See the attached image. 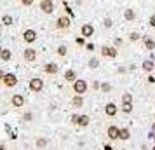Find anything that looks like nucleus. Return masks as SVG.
<instances>
[{
  "instance_id": "obj_31",
  "label": "nucleus",
  "mask_w": 155,
  "mask_h": 150,
  "mask_svg": "<svg viewBox=\"0 0 155 150\" xmlns=\"http://www.w3.org/2000/svg\"><path fill=\"white\" fill-rule=\"evenodd\" d=\"M33 2H35V0H21V4L25 5V7H30V5H33Z\"/></svg>"
},
{
  "instance_id": "obj_36",
  "label": "nucleus",
  "mask_w": 155,
  "mask_h": 150,
  "mask_svg": "<svg viewBox=\"0 0 155 150\" xmlns=\"http://www.w3.org/2000/svg\"><path fill=\"white\" fill-rule=\"evenodd\" d=\"M122 44V38H115V45H120Z\"/></svg>"
},
{
  "instance_id": "obj_41",
  "label": "nucleus",
  "mask_w": 155,
  "mask_h": 150,
  "mask_svg": "<svg viewBox=\"0 0 155 150\" xmlns=\"http://www.w3.org/2000/svg\"><path fill=\"white\" fill-rule=\"evenodd\" d=\"M152 150H155V147H153V148H152Z\"/></svg>"
},
{
  "instance_id": "obj_34",
  "label": "nucleus",
  "mask_w": 155,
  "mask_h": 150,
  "mask_svg": "<svg viewBox=\"0 0 155 150\" xmlns=\"http://www.w3.org/2000/svg\"><path fill=\"white\" fill-rule=\"evenodd\" d=\"M23 119H25L26 122H30L31 119H33V115H31V114H25V117H23Z\"/></svg>"
},
{
  "instance_id": "obj_13",
  "label": "nucleus",
  "mask_w": 155,
  "mask_h": 150,
  "mask_svg": "<svg viewBox=\"0 0 155 150\" xmlns=\"http://www.w3.org/2000/svg\"><path fill=\"white\" fill-rule=\"evenodd\" d=\"M11 103H12V107L19 108L25 105V98H23V94H14L12 96V100H11Z\"/></svg>"
},
{
  "instance_id": "obj_16",
  "label": "nucleus",
  "mask_w": 155,
  "mask_h": 150,
  "mask_svg": "<svg viewBox=\"0 0 155 150\" xmlns=\"http://www.w3.org/2000/svg\"><path fill=\"white\" fill-rule=\"evenodd\" d=\"M143 44H145V47L148 51H153L155 49V40L152 37H143Z\"/></svg>"
},
{
  "instance_id": "obj_23",
  "label": "nucleus",
  "mask_w": 155,
  "mask_h": 150,
  "mask_svg": "<svg viewBox=\"0 0 155 150\" xmlns=\"http://www.w3.org/2000/svg\"><path fill=\"white\" fill-rule=\"evenodd\" d=\"M122 112L124 114H131L133 112V103H122Z\"/></svg>"
},
{
  "instance_id": "obj_40",
  "label": "nucleus",
  "mask_w": 155,
  "mask_h": 150,
  "mask_svg": "<svg viewBox=\"0 0 155 150\" xmlns=\"http://www.w3.org/2000/svg\"><path fill=\"white\" fill-rule=\"evenodd\" d=\"M0 150H5V145H0Z\"/></svg>"
},
{
  "instance_id": "obj_32",
  "label": "nucleus",
  "mask_w": 155,
  "mask_h": 150,
  "mask_svg": "<svg viewBox=\"0 0 155 150\" xmlns=\"http://www.w3.org/2000/svg\"><path fill=\"white\" fill-rule=\"evenodd\" d=\"M148 25H150V26H153V28H155V14H152V16H150V19H148Z\"/></svg>"
},
{
  "instance_id": "obj_15",
  "label": "nucleus",
  "mask_w": 155,
  "mask_h": 150,
  "mask_svg": "<svg viewBox=\"0 0 155 150\" xmlns=\"http://www.w3.org/2000/svg\"><path fill=\"white\" fill-rule=\"evenodd\" d=\"M124 19H126V21H134V19H136L134 9H124Z\"/></svg>"
},
{
  "instance_id": "obj_8",
  "label": "nucleus",
  "mask_w": 155,
  "mask_h": 150,
  "mask_svg": "<svg viewBox=\"0 0 155 150\" xmlns=\"http://www.w3.org/2000/svg\"><path fill=\"white\" fill-rule=\"evenodd\" d=\"M23 38H25V42H28V44L35 42L37 40V32L35 30H31V28L25 30V32H23Z\"/></svg>"
},
{
  "instance_id": "obj_9",
  "label": "nucleus",
  "mask_w": 155,
  "mask_h": 150,
  "mask_svg": "<svg viewBox=\"0 0 155 150\" xmlns=\"http://www.w3.org/2000/svg\"><path fill=\"white\" fill-rule=\"evenodd\" d=\"M101 56L115 58V56H117V49H115V47H108V45H103V47H101Z\"/></svg>"
},
{
  "instance_id": "obj_27",
  "label": "nucleus",
  "mask_w": 155,
  "mask_h": 150,
  "mask_svg": "<svg viewBox=\"0 0 155 150\" xmlns=\"http://www.w3.org/2000/svg\"><path fill=\"white\" fill-rule=\"evenodd\" d=\"M66 52H68V47H66V45H59V47H58V54H59V56H66Z\"/></svg>"
},
{
  "instance_id": "obj_20",
  "label": "nucleus",
  "mask_w": 155,
  "mask_h": 150,
  "mask_svg": "<svg viewBox=\"0 0 155 150\" xmlns=\"http://www.w3.org/2000/svg\"><path fill=\"white\" fill-rule=\"evenodd\" d=\"M141 66H143V70L145 72H152L155 68V63H153V59H147V61H143Z\"/></svg>"
},
{
  "instance_id": "obj_26",
  "label": "nucleus",
  "mask_w": 155,
  "mask_h": 150,
  "mask_svg": "<svg viewBox=\"0 0 155 150\" xmlns=\"http://www.w3.org/2000/svg\"><path fill=\"white\" fill-rule=\"evenodd\" d=\"M89 66H91V68H98L99 66V59L98 58H91V59H89Z\"/></svg>"
},
{
  "instance_id": "obj_19",
  "label": "nucleus",
  "mask_w": 155,
  "mask_h": 150,
  "mask_svg": "<svg viewBox=\"0 0 155 150\" xmlns=\"http://www.w3.org/2000/svg\"><path fill=\"white\" fill-rule=\"evenodd\" d=\"M64 80H66V82H75V80H77L75 72H73V70H66V72H64Z\"/></svg>"
},
{
  "instance_id": "obj_30",
  "label": "nucleus",
  "mask_w": 155,
  "mask_h": 150,
  "mask_svg": "<svg viewBox=\"0 0 155 150\" xmlns=\"http://www.w3.org/2000/svg\"><path fill=\"white\" fill-rule=\"evenodd\" d=\"M110 89H112V86H110L108 82H103V84H101V91H103V93H108Z\"/></svg>"
},
{
  "instance_id": "obj_29",
  "label": "nucleus",
  "mask_w": 155,
  "mask_h": 150,
  "mask_svg": "<svg viewBox=\"0 0 155 150\" xmlns=\"http://www.w3.org/2000/svg\"><path fill=\"white\" fill-rule=\"evenodd\" d=\"M45 145H47V140H45V138H38V140H37V147H38V148H40V147H45Z\"/></svg>"
},
{
  "instance_id": "obj_6",
  "label": "nucleus",
  "mask_w": 155,
  "mask_h": 150,
  "mask_svg": "<svg viewBox=\"0 0 155 150\" xmlns=\"http://www.w3.org/2000/svg\"><path fill=\"white\" fill-rule=\"evenodd\" d=\"M94 32H96V30H94V26H92L91 23H84L82 28H80V35L85 38V37H92L94 35Z\"/></svg>"
},
{
  "instance_id": "obj_4",
  "label": "nucleus",
  "mask_w": 155,
  "mask_h": 150,
  "mask_svg": "<svg viewBox=\"0 0 155 150\" xmlns=\"http://www.w3.org/2000/svg\"><path fill=\"white\" fill-rule=\"evenodd\" d=\"M70 25H71V18L70 16H59L58 21H56V26L59 30H68L70 28Z\"/></svg>"
},
{
  "instance_id": "obj_3",
  "label": "nucleus",
  "mask_w": 155,
  "mask_h": 150,
  "mask_svg": "<svg viewBox=\"0 0 155 150\" xmlns=\"http://www.w3.org/2000/svg\"><path fill=\"white\" fill-rule=\"evenodd\" d=\"M71 122L80 128H85V126H89L91 119H89V115H71Z\"/></svg>"
},
{
  "instance_id": "obj_37",
  "label": "nucleus",
  "mask_w": 155,
  "mask_h": 150,
  "mask_svg": "<svg viewBox=\"0 0 155 150\" xmlns=\"http://www.w3.org/2000/svg\"><path fill=\"white\" fill-rule=\"evenodd\" d=\"M103 148H105V150H113V147H112V145H105Z\"/></svg>"
},
{
  "instance_id": "obj_10",
  "label": "nucleus",
  "mask_w": 155,
  "mask_h": 150,
  "mask_svg": "<svg viewBox=\"0 0 155 150\" xmlns=\"http://www.w3.org/2000/svg\"><path fill=\"white\" fill-rule=\"evenodd\" d=\"M119 133H120V129L117 126H110V128L106 129V135H108L110 140H119Z\"/></svg>"
},
{
  "instance_id": "obj_14",
  "label": "nucleus",
  "mask_w": 155,
  "mask_h": 150,
  "mask_svg": "<svg viewBox=\"0 0 155 150\" xmlns=\"http://www.w3.org/2000/svg\"><path fill=\"white\" fill-rule=\"evenodd\" d=\"M71 105H73L75 108H80L82 105H84V96H82V94H75L73 100H71Z\"/></svg>"
},
{
  "instance_id": "obj_25",
  "label": "nucleus",
  "mask_w": 155,
  "mask_h": 150,
  "mask_svg": "<svg viewBox=\"0 0 155 150\" xmlns=\"http://www.w3.org/2000/svg\"><path fill=\"white\" fill-rule=\"evenodd\" d=\"M129 40H131V42H138V40H140V33H138V32H131V33H129Z\"/></svg>"
},
{
  "instance_id": "obj_5",
  "label": "nucleus",
  "mask_w": 155,
  "mask_h": 150,
  "mask_svg": "<svg viewBox=\"0 0 155 150\" xmlns=\"http://www.w3.org/2000/svg\"><path fill=\"white\" fill-rule=\"evenodd\" d=\"M30 89H31V91H33V93H40V91H42L44 89V80L42 79H31L30 80Z\"/></svg>"
},
{
  "instance_id": "obj_28",
  "label": "nucleus",
  "mask_w": 155,
  "mask_h": 150,
  "mask_svg": "<svg viewBox=\"0 0 155 150\" xmlns=\"http://www.w3.org/2000/svg\"><path fill=\"white\" fill-rule=\"evenodd\" d=\"M103 26H105V28H112L113 26L112 18H105V19H103Z\"/></svg>"
},
{
  "instance_id": "obj_11",
  "label": "nucleus",
  "mask_w": 155,
  "mask_h": 150,
  "mask_svg": "<svg viewBox=\"0 0 155 150\" xmlns=\"http://www.w3.org/2000/svg\"><path fill=\"white\" fill-rule=\"evenodd\" d=\"M58 70H59V66L54 65V63H45V65H44V72H45V73H49V75H56Z\"/></svg>"
},
{
  "instance_id": "obj_38",
  "label": "nucleus",
  "mask_w": 155,
  "mask_h": 150,
  "mask_svg": "<svg viewBox=\"0 0 155 150\" xmlns=\"http://www.w3.org/2000/svg\"><path fill=\"white\" fill-rule=\"evenodd\" d=\"M4 75H5V73H4V70H2V68H0V80L4 79Z\"/></svg>"
},
{
  "instance_id": "obj_39",
  "label": "nucleus",
  "mask_w": 155,
  "mask_h": 150,
  "mask_svg": "<svg viewBox=\"0 0 155 150\" xmlns=\"http://www.w3.org/2000/svg\"><path fill=\"white\" fill-rule=\"evenodd\" d=\"M152 131H153V133H155V122H153V124H152Z\"/></svg>"
},
{
  "instance_id": "obj_18",
  "label": "nucleus",
  "mask_w": 155,
  "mask_h": 150,
  "mask_svg": "<svg viewBox=\"0 0 155 150\" xmlns=\"http://www.w3.org/2000/svg\"><path fill=\"white\" fill-rule=\"evenodd\" d=\"M11 58H12V51L11 49H2L0 51V59H2V61H9Z\"/></svg>"
},
{
  "instance_id": "obj_2",
  "label": "nucleus",
  "mask_w": 155,
  "mask_h": 150,
  "mask_svg": "<svg viewBox=\"0 0 155 150\" xmlns=\"http://www.w3.org/2000/svg\"><path fill=\"white\" fill-rule=\"evenodd\" d=\"M54 9V0H40V11L44 14H52Z\"/></svg>"
},
{
  "instance_id": "obj_7",
  "label": "nucleus",
  "mask_w": 155,
  "mask_h": 150,
  "mask_svg": "<svg viewBox=\"0 0 155 150\" xmlns=\"http://www.w3.org/2000/svg\"><path fill=\"white\" fill-rule=\"evenodd\" d=\"M2 82H4L7 87H14L16 84H18V77H16L14 73H5L4 79H2Z\"/></svg>"
},
{
  "instance_id": "obj_21",
  "label": "nucleus",
  "mask_w": 155,
  "mask_h": 150,
  "mask_svg": "<svg viewBox=\"0 0 155 150\" xmlns=\"http://www.w3.org/2000/svg\"><path fill=\"white\" fill-rule=\"evenodd\" d=\"M131 138V133H129V129L124 128V129H120V133H119V140H129Z\"/></svg>"
},
{
  "instance_id": "obj_24",
  "label": "nucleus",
  "mask_w": 155,
  "mask_h": 150,
  "mask_svg": "<svg viewBox=\"0 0 155 150\" xmlns=\"http://www.w3.org/2000/svg\"><path fill=\"white\" fill-rule=\"evenodd\" d=\"M122 103H133V96H131V93H124L122 94Z\"/></svg>"
},
{
  "instance_id": "obj_22",
  "label": "nucleus",
  "mask_w": 155,
  "mask_h": 150,
  "mask_svg": "<svg viewBox=\"0 0 155 150\" xmlns=\"http://www.w3.org/2000/svg\"><path fill=\"white\" fill-rule=\"evenodd\" d=\"M12 16L11 14H4L2 16V25H5V26H11V25H12Z\"/></svg>"
},
{
  "instance_id": "obj_35",
  "label": "nucleus",
  "mask_w": 155,
  "mask_h": 150,
  "mask_svg": "<svg viewBox=\"0 0 155 150\" xmlns=\"http://www.w3.org/2000/svg\"><path fill=\"white\" fill-rule=\"evenodd\" d=\"M148 82H150V84H153V82H155V77H153V75H150V77H148Z\"/></svg>"
},
{
  "instance_id": "obj_33",
  "label": "nucleus",
  "mask_w": 155,
  "mask_h": 150,
  "mask_svg": "<svg viewBox=\"0 0 155 150\" xmlns=\"http://www.w3.org/2000/svg\"><path fill=\"white\" fill-rule=\"evenodd\" d=\"M77 44H78V45H84V44H85V38H84V37H78V38H77Z\"/></svg>"
},
{
  "instance_id": "obj_12",
  "label": "nucleus",
  "mask_w": 155,
  "mask_h": 150,
  "mask_svg": "<svg viewBox=\"0 0 155 150\" xmlns=\"http://www.w3.org/2000/svg\"><path fill=\"white\" fill-rule=\"evenodd\" d=\"M23 58H25V61H35L37 59V51L35 49H25Z\"/></svg>"
},
{
  "instance_id": "obj_1",
  "label": "nucleus",
  "mask_w": 155,
  "mask_h": 150,
  "mask_svg": "<svg viewBox=\"0 0 155 150\" xmlns=\"http://www.w3.org/2000/svg\"><path fill=\"white\" fill-rule=\"evenodd\" d=\"M73 93L84 96V93H87V82L84 79H77L73 82Z\"/></svg>"
},
{
  "instance_id": "obj_17",
  "label": "nucleus",
  "mask_w": 155,
  "mask_h": 150,
  "mask_svg": "<svg viewBox=\"0 0 155 150\" xmlns=\"http://www.w3.org/2000/svg\"><path fill=\"white\" fill-rule=\"evenodd\" d=\"M105 114L108 115V117H113V115L117 114V107H115V103H108L105 107Z\"/></svg>"
}]
</instances>
